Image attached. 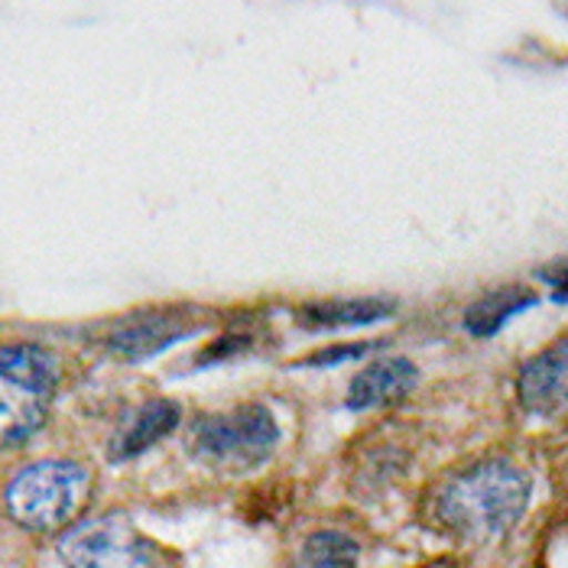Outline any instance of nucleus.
Here are the masks:
<instances>
[{"mask_svg": "<svg viewBox=\"0 0 568 568\" xmlns=\"http://www.w3.org/2000/svg\"><path fill=\"white\" fill-rule=\"evenodd\" d=\"M529 504V478L510 462H484L458 475L438 497V520L462 539H497Z\"/></svg>", "mask_w": 568, "mask_h": 568, "instance_id": "f257e3e1", "label": "nucleus"}, {"mask_svg": "<svg viewBox=\"0 0 568 568\" xmlns=\"http://www.w3.org/2000/svg\"><path fill=\"white\" fill-rule=\"evenodd\" d=\"M91 497V475L79 462L49 458L23 468L7 484V514L30 532H55L75 524Z\"/></svg>", "mask_w": 568, "mask_h": 568, "instance_id": "f03ea898", "label": "nucleus"}, {"mask_svg": "<svg viewBox=\"0 0 568 568\" xmlns=\"http://www.w3.org/2000/svg\"><path fill=\"white\" fill-rule=\"evenodd\" d=\"M59 384V364L40 345L0 348V452L17 448L49 416Z\"/></svg>", "mask_w": 568, "mask_h": 568, "instance_id": "7ed1b4c3", "label": "nucleus"}, {"mask_svg": "<svg viewBox=\"0 0 568 568\" xmlns=\"http://www.w3.org/2000/svg\"><path fill=\"white\" fill-rule=\"evenodd\" d=\"M276 442L280 429L266 406H237L231 413L202 416L189 433L192 455L227 471H251L263 465Z\"/></svg>", "mask_w": 568, "mask_h": 568, "instance_id": "20e7f679", "label": "nucleus"}, {"mask_svg": "<svg viewBox=\"0 0 568 568\" xmlns=\"http://www.w3.org/2000/svg\"><path fill=\"white\" fill-rule=\"evenodd\" d=\"M59 556L65 568H153L150 542L121 514L72 526L59 542Z\"/></svg>", "mask_w": 568, "mask_h": 568, "instance_id": "39448f33", "label": "nucleus"}, {"mask_svg": "<svg viewBox=\"0 0 568 568\" xmlns=\"http://www.w3.org/2000/svg\"><path fill=\"white\" fill-rule=\"evenodd\" d=\"M195 328L192 315L182 308H166V312H143L133 315L128 325H121L111 338L108 351L118 354L121 361H146L156 351H166L175 342L189 338Z\"/></svg>", "mask_w": 568, "mask_h": 568, "instance_id": "423d86ee", "label": "nucleus"}, {"mask_svg": "<svg viewBox=\"0 0 568 568\" xmlns=\"http://www.w3.org/2000/svg\"><path fill=\"white\" fill-rule=\"evenodd\" d=\"M520 403L532 416L568 413V338L526 364L520 374Z\"/></svg>", "mask_w": 568, "mask_h": 568, "instance_id": "0eeeda50", "label": "nucleus"}, {"mask_svg": "<svg viewBox=\"0 0 568 568\" xmlns=\"http://www.w3.org/2000/svg\"><path fill=\"white\" fill-rule=\"evenodd\" d=\"M419 381V371L406 357H384L367 364L348 390V409H377L390 406L409 394Z\"/></svg>", "mask_w": 568, "mask_h": 568, "instance_id": "6e6552de", "label": "nucleus"}, {"mask_svg": "<svg viewBox=\"0 0 568 568\" xmlns=\"http://www.w3.org/2000/svg\"><path fill=\"white\" fill-rule=\"evenodd\" d=\"M175 426H179V406L173 399H150L124 419L108 452L114 462H128L133 455L146 452L150 445H156L163 436H170Z\"/></svg>", "mask_w": 568, "mask_h": 568, "instance_id": "1a4fd4ad", "label": "nucleus"}, {"mask_svg": "<svg viewBox=\"0 0 568 568\" xmlns=\"http://www.w3.org/2000/svg\"><path fill=\"white\" fill-rule=\"evenodd\" d=\"M536 303V296L524 290V286H507V290H497V293H490V296H484L478 300L475 306L468 308V315H465V328L471 332V335H494V332H500L514 315H520L524 308H529Z\"/></svg>", "mask_w": 568, "mask_h": 568, "instance_id": "9d476101", "label": "nucleus"}, {"mask_svg": "<svg viewBox=\"0 0 568 568\" xmlns=\"http://www.w3.org/2000/svg\"><path fill=\"white\" fill-rule=\"evenodd\" d=\"M394 308L377 300H354V303H312L303 308V322L318 328H338V325H371L377 318H387Z\"/></svg>", "mask_w": 568, "mask_h": 568, "instance_id": "9b49d317", "label": "nucleus"}, {"mask_svg": "<svg viewBox=\"0 0 568 568\" xmlns=\"http://www.w3.org/2000/svg\"><path fill=\"white\" fill-rule=\"evenodd\" d=\"M296 568H357V546L345 532H315L303 542Z\"/></svg>", "mask_w": 568, "mask_h": 568, "instance_id": "f8f14e48", "label": "nucleus"}, {"mask_svg": "<svg viewBox=\"0 0 568 568\" xmlns=\"http://www.w3.org/2000/svg\"><path fill=\"white\" fill-rule=\"evenodd\" d=\"M371 348H377V345H345V348L322 351L312 364H335V361H348L351 354H367Z\"/></svg>", "mask_w": 568, "mask_h": 568, "instance_id": "ddd939ff", "label": "nucleus"}, {"mask_svg": "<svg viewBox=\"0 0 568 568\" xmlns=\"http://www.w3.org/2000/svg\"><path fill=\"white\" fill-rule=\"evenodd\" d=\"M546 276H549V286H552V296L566 303V300H568V261H566V263H559V266H552V270H549Z\"/></svg>", "mask_w": 568, "mask_h": 568, "instance_id": "4468645a", "label": "nucleus"}]
</instances>
